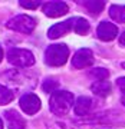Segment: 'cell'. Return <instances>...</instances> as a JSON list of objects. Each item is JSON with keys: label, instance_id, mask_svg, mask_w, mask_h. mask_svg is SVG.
<instances>
[{"label": "cell", "instance_id": "cell-1", "mask_svg": "<svg viewBox=\"0 0 125 129\" xmlns=\"http://www.w3.org/2000/svg\"><path fill=\"white\" fill-rule=\"evenodd\" d=\"M73 103V95L66 90H56L51 95V99H49V108H51L52 113L59 116L66 115Z\"/></svg>", "mask_w": 125, "mask_h": 129}, {"label": "cell", "instance_id": "cell-2", "mask_svg": "<svg viewBox=\"0 0 125 129\" xmlns=\"http://www.w3.org/2000/svg\"><path fill=\"white\" fill-rule=\"evenodd\" d=\"M69 57V49L66 45H52L45 52V62L49 66H62Z\"/></svg>", "mask_w": 125, "mask_h": 129}, {"label": "cell", "instance_id": "cell-3", "mask_svg": "<svg viewBox=\"0 0 125 129\" xmlns=\"http://www.w3.org/2000/svg\"><path fill=\"white\" fill-rule=\"evenodd\" d=\"M7 60L12 64L19 66V68H29L35 63V56H33L32 52L26 50V49L13 47L7 53Z\"/></svg>", "mask_w": 125, "mask_h": 129}, {"label": "cell", "instance_id": "cell-4", "mask_svg": "<svg viewBox=\"0 0 125 129\" xmlns=\"http://www.w3.org/2000/svg\"><path fill=\"white\" fill-rule=\"evenodd\" d=\"M6 26L9 29H12V30H16V32H20V33H32L35 26H36V22L30 16L20 14V16L10 19Z\"/></svg>", "mask_w": 125, "mask_h": 129}, {"label": "cell", "instance_id": "cell-5", "mask_svg": "<svg viewBox=\"0 0 125 129\" xmlns=\"http://www.w3.org/2000/svg\"><path fill=\"white\" fill-rule=\"evenodd\" d=\"M19 105L22 108V111L26 113V115H35L39 109H40V99L36 96V95H33V93H26L23 96L20 98V102H19Z\"/></svg>", "mask_w": 125, "mask_h": 129}, {"label": "cell", "instance_id": "cell-6", "mask_svg": "<svg viewBox=\"0 0 125 129\" xmlns=\"http://www.w3.org/2000/svg\"><path fill=\"white\" fill-rule=\"evenodd\" d=\"M93 63V55L91 49H79L72 57V66L75 69H85Z\"/></svg>", "mask_w": 125, "mask_h": 129}, {"label": "cell", "instance_id": "cell-7", "mask_svg": "<svg viewBox=\"0 0 125 129\" xmlns=\"http://www.w3.org/2000/svg\"><path fill=\"white\" fill-rule=\"evenodd\" d=\"M68 10H69V7L63 2H49V3L43 5V13L47 17H60L68 13Z\"/></svg>", "mask_w": 125, "mask_h": 129}, {"label": "cell", "instance_id": "cell-8", "mask_svg": "<svg viewBox=\"0 0 125 129\" xmlns=\"http://www.w3.org/2000/svg\"><path fill=\"white\" fill-rule=\"evenodd\" d=\"M96 35L98 37L104 42H111L114 40L118 35V27H116L114 23H109V22H102L96 29Z\"/></svg>", "mask_w": 125, "mask_h": 129}, {"label": "cell", "instance_id": "cell-9", "mask_svg": "<svg viewBox=\"0 0 125 129\" xmlns=\"http://www.w3.org/2000/svg\"><path fill=\"white\" fill-rule=\"evenodd\" d=\"M73 20L75 19H69V20H65V22H60V23L53 24L49 32H47V37L49 39H58V37L63 36L66 33H69L73 27Z\"/></svg>", "mask_w": 125, "mask_h": 129}, {"label": "cell", "instance_id": "cell-10", "mask_svg": "<svg viewBox=\"0 0 125 129\" xmlns=\"http://www.w3.org/2000/svg\"><path fill=\"white\" fill-rule=\"evenodd\" d=\"M5 118H6V122H7L9 129H24L26 128L24 119L16 111H6Z\"/></svg>", "mask_w": 125, "mask_h": 129}, {"label": "cell", "instance_id": "cell-11", "mask_svg": "<svg viewBox=\"0 0 125 129\" xmlns=\"http://www.w3.org/2000/svg\"><path fill=\"white\" fill-rule=\"evenodd\" d=\"M92 109V101L88 96H81L78 101L75 102V113L78 116H85L88 115Z\"/></svg>", "mask_w": 125, "mask_h": 129}, {"label": "cell", "instance_id": "cell-12", "mask_svg": "<svg viewBox=\"0 0 125 129\" xmlns=\"http://www.w3.org/2000/svg\"><path fill=\"white\" fill-rule=\"evenodd\" d=\"M92 92L99 98H105L111 93V83L107 80H96L95 83H92Z\"/></svg>", "mask_w": 125, "mask_h": 129}, {"label": "cell", "instance_id": "cell-13", "mask_svg": "<svg viewBox=\"0 0 125 129\" xmlns=\"http://www.w3.org/2000/svg\"><path fill=\"white\" fill-rule=\"evenodd\" d=\"M109 16L116 23H125V6L112 5L109 7Z\"/></svg>", "mask_w": 125, "mask_h": 129}, {"label": "cell", "instance_id": "cell-14", "mask_svg": "<svg viewBox=\"0 0 125 129\" xmlns=\"http://www.w3.org/2000/svg\"><path fill=\"white\" fill-rule=\"evenodd\" d=\"M75 32L78 33V35H86L89 30V23L86 19L83 17H78L73 20V27H72Z\"/></svg>", "mask_w": 125, "mask_h": 129}, {"label": "cell", "instance_id": "cell-15", "mask_svg": "<svg viewBox=\"0 0 125 129\" xmlns=\"http://www.w3.org/2000/svg\"><path fill=\"white\" fill-rule=\"evenodd\" d=\"M83 6H85V7L88 9V12H91L92 14H98V13H101L102 12L105 3L101 2V0H89V2H85Z\"/></svg>", "mask_w": 125, "mask_h": 129}, {"label": "cell", "instance_id": "cell-16", "mask_svg": "<svg viewBox=\"0 0 125 129\" xmlns=\"http://www.w3.org/2000/svg\"><path fill=\"white\" fill-rule=\"evenodd\" d=\"M13 98H14V93L10 89H7L3 85H0V106L10 103V102L13 101Z\"/></svg>", "mask_w": 125, "mask_h": 129}, {"label": "cell", "instance_id": "cell-17", "mask_svg": "<svg viewBox=\"0 0 125 129\" xmlns=\"http://www.w3.org/2000/svg\"><path fill=\"white\" fill-rule=\"evenodd\" d=\"M108 75H109L108 70L102 69V68H96V69H93L92 72H91V76H93L96 80H105V79L108 78Z\"/></svg>", "mask_w": 125, "mask_h": 129}, {"label": "cell", "instance_id": "cell-18", "mask_svg": "<svg viewBox=\"0 0 125 129\" xmlns=\"http://www.w3.org/2000/svg\"><path fill=\"white\" fill-rule=\"evenodd\" d=\"M56 88H58V82L56 80H53V79H47V80H45V83H43V90L45 92H56Z\"/></svg>", "mask_w": 125, "mask_h": 129}, {"label": "cell", "instance_id": "cell-19", "mask_svg": "<svg viewBox=\"0 0 125 129\" xmlns=\"http://www.w3.org/2000/svg\"><path fill=\"white\" fill-rule=\"evenodd\" d=\"M20 6L22 7H26V9H37L40 6V2H24V0H22L20 2Z\"/></svg>", "mask_w": 125, "mask_h": 129}, {"label": "cell", "instance_id": "cell-20", "mask_svg": "<svg viewBox=\"0 0 125 129\" xmlns=\"http://www.w3.org/2000/svg\"><path fill=\"white\" fill-rule=\"evenodd\" d=\"M116 85H118V88L122 90V93L125 95V78H119L116 80Z\"/></svg>", "mask_w": 125, "mask_h": 129}, {"label": "cell", "instance_id": "cell-21", "mask_svg": "<svg viewBox=\"0 0 125 129\" xmlns=\"http://www.w3.org/2000/svg\"><path fill=\"white\" fill-rule=\"evenodd\" d=\"M119 43L122 45V46H125V32L119 36Z\"/></svg>", "mask_w": 125, "mask_h": 129}, {"label": "cell", "instance_id": "cell-22", "mask_svg": "<svg viewBox=\"0 0 125 129\" xmlns=\"http://www.w3.org/2000/svg\"><path fill=\"white\" fill-rule=\"evenodd\" d=\"M2 59H3V49L0 47V62H2Z\"/></svg>", "mask_w": 125, "mask_h": 129}, {"label": "cell", "instance_id": "cell-23", "mask_svg": "<svg viewBox=\"0 0 125 129\" xmlns=\"http://www.w3.org/2000/svg\"><path fill=\"white\" fill-rule=\"evenodd\" d=\"M0 129H3V120L0 119Z\"/></svg>", "mask_w": 125, "mask_h": 129}, {"label": "cell", "instance_id": "cell-24", "mask_svg": "<svg viewBox=\"0 0 125 129\" xmlns=\"http://www.w3.org/2000/svg\"><path fill=\"white\" fill-rule=\"evenodd\" d=\"M122 103H124V106H125V96L122 98Z\"/></svg>", "mask_w": 125, "mask_h": 129}]
</instances>
